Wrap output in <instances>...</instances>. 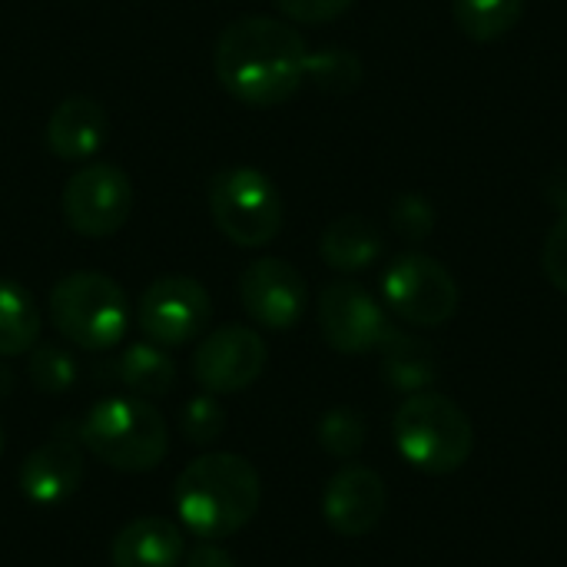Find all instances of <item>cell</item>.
Segmentation results:
<instances>
[{"label":"cell","instance_id":"cell-1","mask_svg":"<svg viewBox=\"0 0 567 567\" xmlns=\"http://www.w3.org/2000/svg\"><path fill=\"white\" fill-rule=\"evenodd\" d=\"M306 60L309 47L296 27L252 13L233 20L219 33L213 70L233 100L269 110L299 93L306 83Z\"/></svg>","mask_w":567,"mask_h":567},{"label":"cell","instance_id":"cell-2","mask_svg":"<svg viewBox=\"0 0 567 567\" xmlns=\"http://www.w3.org/2000/svg\"><path fill=\"white\" fill-rule=\"evenodd\" d=\"M262 502L259 472L233 452H209L189 462L173 485L179 522L199 542H223L243 532Z\"/></svg>","mask_w":567,"mask_h":567},{"label":"cell","instance_id":"cell-3","mask_svg":"<svg viewBox=\"0 0 567 567\" xmlns=\"http://www.w3.org/2000/svg\"><path fill=\"white\" fill-rule=\"evenodd\" d=\"M80 445L113 472H153L169 452V429L150 399L113 395L96 402L80 422Z\"/></svg>","mask_w":567,"mask_h":567},{"label":"cell","instance_id":"cell-4","mask_svg":"<svg viewBox=\"0 0 567 567\" xmlns=\"http://www.w3.org/2000/svg\"><path fill=\"white\" fill-rule=\"evenodd\" d=\"M399 455L422 475L458 472L475 449V429L468 412L442 392L409 395L392 422Z\"/></svg>","mask_w":567,"mask_h":567},{"label":"cell","instance_id":"cell-5","mask_svg":"<svg viewBox=\"0 0 567 567\" xmlns=\"http://www.w3.org/2000/svg\"><path fill=\"white\" fill-rule=\"evenodd\" d=\"M50 319L66 342L86 352H106L130 329V299L103 272H70L50 292Z\"/></svg>","mask_w":567,"mask_h":567},{"label":"cell","instance_id":"cell-6","mask_svg":"<svg viewBox=\"0 0 567 567\" xmlns=\"http://www.w3.org/2000/svg\"><path fill=\"white\" fill-rule=\"evenodd\" d=\"M213 226L243 249L269 246L286 219L282 196L276 183L252 166H229L209 179L206 189Z\"/></svg>","mask_w":567,"mask_h":567},{"label":"cell","instance_id":"cell-7","mask_svg":"<svg viewBox=\"0 0 567 567\" xmlns=\"http://www.w3.org/2000/svg\"><path fill=\"white\" fill-rule=\"evenodd\" d=\"M382 299L402 322L435 329L455 319L462 292L439 259L425 252H402L382 272Z\"/></svg>","mask_w":567,"mask_h":567},{"label":"cell","instance_id":"cell-8","mask_svg":"<svg viewBox=\"0 0 567 567\" xmlns=\"http://www.w3.org/2000/svg\"><path fill=\"white\" fill-rule=\"evenodd\" d=\"M60 206L76 236L106 239L120 233L133 213V183L120 166L93 159L66 179Z\"/></svg>","mask_w":567,"mask_h":567},{"label":"cell","instance_id":"cell-9","mask_svg":"<svg viewBox=\"0 0 567 567\" xmlns=\"http://www.w3.org/2000/svg\"><path fill=\"white\" fill-rule=\"evenodd\" d=\"M209 319L213 299L193 276H159L136 299V326L159 349H179L199 339Z\"/></svg>","mask_w":567,"mask_h":567},{"label":"cell","instance_id":"cell-10","mask_svg":"<svg viewBox=\"0 0 567 567\" xmlns=\"http://www.w3.org/2000/svg\"><path fill=\"white\" fill-rule=\"evenodd\" d=\"M395 326L385 319V309L359 282H329L319 296V332L329 349L339 355L375 352Z\"/></svg>","mask_w":567,"mask_h":567},{"label":"cell","instance_id":"cell-11","mask_svg":"<svg viewBox=\"0 0 567 567\" xmlns=\"http://www.w3.org/2000/svg\"><path fill=\"white\" fill-rule=\"evenodd\" d=\"M269 349L249 326H219L193 352V379L209 395H236L266 372Z\"/></svg>","mask_w":567,"mask_h":567},{"label":"cell","instance_id":"cell-12","mask_svg":"<svg viewBox=\"0 0 567 567\" xmlns=\"http://www.w3.org/2000/svg\"><path fill=\"white\" fill-rule=\"evenodd\" d=\"M239 302L246 316L272 332H286L299 326L309 306V286L302 272L276 256L256 259L239 276Z\"/></svg>","mask_w":567,"mask_h":567},{"label":"cell","instance_id":"cell-13","mask_svg":"<svg viewBox=\"0 0 567 567\" xmlns=\"http://www.w3.org/2000/svg\"><path fill=\"white\" fill-rule=\"evenodd\" d=\"M389 508V488L365 465H342L322 492V518L342 538H362L379 528Z\"/></svg>","mask_w":567,"mask_h":567},{"label":"cell","instance_id":"cell-14","mask_svg":"<svg viewBox=\"0 0 567 567\" xmlns=\"http://www.w3.org/2000/svg\"><path fill=\"white\" fill-rule=\"evenodd\" d=\"M17 485L33 505H60L73 498L83 485V455L70 439H50L37 445L17 475Z\"/></svg>","mask_w":567,"mask_h":567},{"label":"cell","instance_id":"cell-15","mask_svg":"<svg viewBox=\"0 0 567 567\" xmlns=\"http://www.w3.org/2000/svg\"><path fill=\"white\" fill-rule=\"evenodd\" d=\"M110 133L106 110L93 96H66L47 120V146L63 163H90Z\"/></svg>","mask_w":567,"mask_h":567},{"label":"cell","instance_id":"cell-16","mask_svg":"<svg viewBox=\"0 0 567 567\" xmlns=\"http://www.w3.org/2000/svg\"><path fill=\"white\" fill-rule=\"evenodd\" d=\"M183 558H186V538L179 525L153 515L123 525L110 545L113 567H179Z\"/></svg>","mask_w":567,"mask_h":567},{"label":"cell","instance_id":"cell-17","mask_svg":"<svg viewBox=\"0 0 567 567\" xmlns=\"http://www.w3.org/2000/svg\"><path fill=\"white\" fill-rule=\"evenodd\" d=\"M319 256L336 272H365L382 256V233L372 219L346 213L326 226L319 239Z\"/></svg>","mask_w":567,"mask_h":567},{"label":"cell","instance_id":"cell-18","mask_svg":"<svg viewBox=\"0 0 567 567\" xmlns=\"http://www.w3.org/2000/svg\"><path fill=\"white\" fill-rule=\"evenodd\" d=\"M379 352H382L379 372H382L389 389L415 395V392H429V385H435L439 359H435V349L425 339L392 329L389 339L379 346Z\"/></svg>","mask_w":567,"mask_h":567},{"label":"cell","instance_id":"cell-19","mask_svg":"<svg viewBox=\"0 0 567 567\" xmlns=\"http://www.w3.org/2000/svg\"><path fill=\"white\" fill-rule=\"evenodd\" d=\"M120 382L136 399H163L176 385V362L153 342H133L120 355Z\"/></svg>","mask_w":567,"mask_h":567},{"label":"cell","instance_id":"cell-20","mask_svg":"<svg viewBox=\"0 0 567 567\" xmlns=\"http://www.w3.org/2000/svg\"><path fill=\"white\" fill-rule=\"evenodd\" d=\"M40 339V312L33 296L10 279H0V359L27 355Z\"/></svg>","mask_w":567,"mask_h":567},{"label":"cell","instance_id":"cell-21","mask_svg":"<svg viewBox=\"0 0 567 567\" xmlns=\"http://www.w3.org/2000/svg\"><path fill=\"white\" fill-rule=\"evenodd\" d=\"M452 13L465 37L478 43H492L518 27L525 13V0H455Z\"/></svg>","mask_w":567,"mask_h":567},{"label":"cell","instance_id":"cell-22","mask_svg":"<svg viewBox=\"0 0 567 567\" xmlns=\"http://www.w3.org/2000/svg\"><path fill=\"white\" fill-rule=\"evenodd\" d=\"M365 76V66L362 60L346 50V47H322V50H309V60H306V80L329 93V96H346L352 90H359Z\"/></svg>","mask_w":567,"mask_h":567},{"label":"cell","instance_id":"cell-23","mask_svg":"<svg viewBox=\"0 0 567 567\" xmlns=\"http://www.w3.org/2000/svg\"><path fill=\"white\" fill-rule=\"evenodd\" d=\"M27 375L37 392L63 395L76 385V359L60 346H33L27 352Z\"/></svg>","mask_w":567,"mask_h":567},{"label":"cell","instance_id":"cell-24","mask_svg":"<svg viewBox=\"0 0 567 567\" xmlns=\"http://www.w3.org/2000/svg\"><path fill=\"white\" fill-rule=\"evenodd\" d=\"M319 445L332 455V458H355L365 445V422L355 409L349 405H339V409H329L322 419H319Z\"/></svg>","mask_w":567,"mask_h":567},{"label":"cell","instance_id":"cell-25","mask_svg":"<svg viewBox=\"0 0 567 567\" xmlns=\"http://www.w3.org/2000/svg\"><path fill=\"white\" fill-rule=\"evenodd\" d=\"M179 432L189 445H213L226 432V409L216 402V395H196L179 412Z\"/></svg>","mask_w":567,"mask_h":567},{"label":"cell","instance_id":"cell-26","mask_svg":"<svg viewBox=\"0 0 567 567\" xmlns=\"http://www.w3.org/2000/svg\"><path fill=\"white\" fill-rule=\"evenodd\" d=\"M389 223L395 229V236H402L405 243H425L435 233V206L422 196V193H402L392 203Z\"/></svg>","mask_w":567,"mask_h":567},{"label":"cell","instance_id":"cell-27","mask_svg":"<svg viewBox=\"0 0 567 567\" xmlns=\"http://www.w3.org/2000/svg\"><path fill=\"white\" fill-rule=\"evenodd\" d=\"M542 269L548 276V282L567 296V209L555 219V226L548 229L545 236V246H542Z\"/></svg>","mask_w":567,"mask_h":567},{"label":"cell","instance_id":"cell-28","mask_svg":"<svg viewBox=\"0 0 567 567\" xmlns=\"http://www.w3.org/2000/svg\"><path fill=\"white\" fill-rule=\"evenodd\" d=\"M355 0H276V7L282 10V17H289L292 23H332L339 20Z\"/></svg>","mask_w":567,"mask_h":567},{"label":"cell","instance_id":"cell-29","mask_svg":"<svg viewBox=\"0 0 567 567\" xmlns=\"http://www.w3.org/2000/svg\"><path fill=\"white\" fill-rule=\"evenodd\" d=\"M179 567H239L233 561V555L226 548H219L216 542H199L186 551Z\"/></svg>","mask_w":567,"mask_h":567},{"label":"cell","instance_id":"cell-30","mask_svg":"<svg viewBox=\"0 0 567 567\" xmlns=\"http://www.w3.org/2000/svg\"><path fill=\"white\" fill-rule=\"evenodd\" d=\"M545 193H548V199L565 213L567 209V169L565 173H555L551 179H548V186H545Z\"/></svg>","mask_w":567,"mask_h":567},{"label":"cell","instance_id":"cell-31","mask_svg":"<svg viewBox=\"0 0 567 567\" xmlns=\"http://www.w3.org/2000/svg\"><path fill=\"white\" fill-rule=\"evenodd\" d=\"M0 455H3V429H0Z\"/></svg>","mask_w":567,"mask_h":567}]
</instances>
